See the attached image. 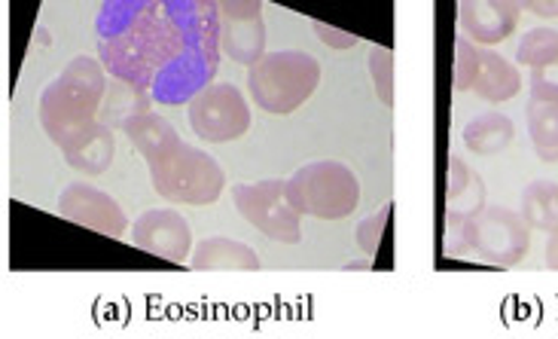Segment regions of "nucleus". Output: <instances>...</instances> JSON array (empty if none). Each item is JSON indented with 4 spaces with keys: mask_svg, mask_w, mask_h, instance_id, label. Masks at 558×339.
<instances>
[{
    "mask_svg": "<svg viewBox=\"0 0 558 339\" xmlns=\"http://www.w3.org/2000/svg\"><path fill=\"white\" fill-rule=\"evenodd\" d=\"M461 138H464V147H468L470 154L498 156L513 144L515 125L507 113L488 110V113H480V117H473V120L464 125Z\"/></svg>",
    "mask_w": 558,
    "mask_h": 339,
    "instance_id": "obj_16",
    "label": "nucleus"
},
{
    "mask_svg": "<svg viewBox=\"0 0 558 339\" xmlns=\"http://www.w3.org/2000/svg\"><path fill=\"white\" fill-rule=\"evenodd\" d=\"M515 62L529 71H546V68L558 64V28L541 25V28L522 34V40L515 47Z\"/></svg>",
    "mask_w": 558,
    "mask_h": 339,
    "instance_id": "obj_20",
    "label": "nucleus"
},
{
    "mask_svg": "<svg viewBox=\"0 0 558 339\" xmlns=\"http://www.w3.org/2000/svg\"><path fill=\"white\" fill-rule=\"evenodd\" d=\"M153 190L168 202L181 205H214L223 196L227 174L211 154L181 144L171 154L150 166Z\"/></svg>",
    "mask_w": 558,
    "mask_h": 339,
    "instance_id": "obj_6",
    "label": "nucleus"
},
{
    "mask_svg": "<svg viewBox=\"0 0 558 339\" xmlns=\"http://www.w3.org/2000/svg\"><path fill=\"white\" fill-rule=\"evenodd\" d=\"M525 120H529L534 154L544 162H558V83L544 80V71H534L531 77Z\"/></svg>",
    "mask_w": 558,
    "mask_h": 339,
    "instance_id": "obj_14",
    "label": "nucleus"
},
{
    "mask_svg": "<svg viewBox=\"0 0 558 339\" xmlns=\"http://www.w3.org/2000/svg\"><path fill=\"white\" fill-rule=\"evenodd\" d=\"M59 215L76 227L105 232L113 239L129 230V217L120 208V202L92 184L68 186L59 196Z\"/></svg>",
    "mask_w": 558,
    "mask_h": 339,
    "instance_id": "obj_12",
    "label": "nucleus"
},
{
    "mask_svg": "<svg viewBox=\"0 0 558 339\" xmlns=\"http://www.w3.org/2000/svg\"><path fill=\"white\" fill-rule=\"evenodd\" d=\"M519 0H458V28L480 47H498L515 32Z\"/></svg>",
    "mask_w": 558,
    "mask_h": 339,
    "instance_id": "obj_13",
    "label": "nucleus"
},
{
    "mask_svg": "<svg viewBox=\"0 0 558 339\" xmlns=\"http://www.w3.org/2000/svg\"><path fill=\"white\" fill-rule=\"evenodd\" d=\"M366 64H369V77H373V86H376L378 101L385 108L393 105V52L385 47H373L369 56H366Z\"/></svg>",
    "mask_w": 558,
    "mask_h": 339,
    "instance_id": "obj_21",
    "label": "nucleus"
},
{
    "mask_svg": "<svg viewBox=\"0 0 558 339\" xmlns=\"http://www.w3.org/2000/svg\"><path fill=\"white\" fill-rule=\"evenodd\" d=\"M122 132H125V138L135 144V150L144 156V162H147V169L156 166V162H162L174 147H181L183 141L181 135L174 132V125L162 120L156 110H150V105H144V108H135L129 117H122Z\"/></svg>",
    "mask_w": 558,
    "mask_h": 339,
    "instance_id": "obj_15",
    "label": "nucleus"
},
{
    "mask_svg": "<svg viewBox=\"0 0 558 339\" xmlns=\"http://www.w3.org/2000/svg\"><path fill=\"white\" fill-rule=\"evenodd\" d=\"M522 10H529L541 19H558V0H519Z\"/></svg>",
    "mask_w": 558,
    "mask_h": 339,
    "instance_id": "obj_25",
    "label": "nucleus"
},
{
    "mask_svg": "<svg viewBox=\"0 0 558 339\" xmlns=\"http://www.w3.org/2000/svg\"><path fill=\"white\" fill-rule=\"evenodd\" d=\"M531 251V223L522 211L504 205H485L480 215L464 223H446V254L449 257H480L483 263L510 269Z\"/></svg>",
    "mask_w": 558,
    "mask_h": 339,
    "instance_id": "obj_3",
    "label": "nucleus"
},
{
    "mask_svg": "<svg viewBox=\"0 0 558 339\" xmlns=\"http://www.w3.org/2000/svg\"><path fill=\"white\" fill-rule=\"evenodd\" d=\"M287 199L305 217L342 220L361 205V181L336 159H317L287 178Z\"/></svg>",
    "mask_w": 558,
    "mask_h": 339,
    "instance_id": "obj_5",
    "label": "nucleus"
},
{
    "mask_svg": "<svg viewBox=\"0 0 558 339\" xmlns=\"http://www.w3.org/2000/svg\"><path fill=\"white\" fill-rule=\"evenodd\" d=\"M320 83V64L302 49L266 52L247 74V89L254 105L266 113H293L302 108Z\"/></svg>",
    "mask_w": 558,
    "mask_h": 339,
    "instance_id": "obj_4",
    "label": "nucleus"
},
{
    "mask_svg": "<svg viewBox=\"0 0 558 339\" xmlns=\"http://www.w3.org/2000/svg\"><path fill=\"white\" fill-rule=\"evenodd\" d=\"M220 13V52L232 62L254 64L266 56L263 0H214Z\"/></svg>",
    "mask_w": 558,
    "mask_h": 339,
    "instance_id": "obj_10",
    "label": "nucleus"
},
{
    "mask_svg": "<svg viewBox=\"0 0 558 339\" xmlns=\"http://www.w3.org/2000/svg\"><path fill=\"white\" fill-rule=\"evenodd\" d=\"M522 215L531 223V230L546 235L558 232V184L556 181H531L522 190Z\"/></svg>",
    "mask_w": 558,
    "mask_h": 339,
    "instance_id": "obj_19",
    "label": "nucleus"
},
{
    "mask_svg": "<svg viewBox=\"0 0 558 339\" xmlns=\"http://www.w3.org/2000/svg\"><path fill=\"white\" fill-rule=\"evenodd\" d=\"M190 269H259V257L254 254V247H247L244 242L211 235L193 247Z\"/></svg>",
    "mask_w": 558,
    "mask_h": 339,
    "instance_id": "obj_17",
    "label": "nucleus"
},
{
    "mask_svg": "<svg viewBox=\"0 0 558 339\" xmlns=\"http://www.w3.org/2000/svg\"><path fill=\"white\" fill-rule=\"evenodd\" d=\"M345 269H348V273H351V269H369V257H363V261L345 263Z\"/></svg>",
    "mask_w": 558,
    "mask_h": 339,
    "instance_id": "obj_27",
    "label": "nucleus"
},
{
    "mask_svg": "<svg viewBox=\"0 0 558 339\" xmlns=\"http://www.w3.org/2000/svg\"><path fill=\"white\" fill-rule=\"evenodd\" d=\"M546 263H549V269H558V232L549 235V245H546Z\"/></svg>",
    "mask_w": 558,
    "mask_h": 339,
    "instance_id": "obj_26",
    "label": "nucleus"
},
{
    "mask_svg": "<svg viewBox=\"0 0 558 339\" xmlns=\"http://www.w3.org/2000/svg\"><path fill=\"white\" fill-rule=\"evenodd\" d=\"M454 89L473 93L500 105L510 101L522 89V74L513 62H507L495 49H480L470 37L454 40Z\"/></svg>",
    "mask_w": 558,
    "mask_h": 339,
    "instance_id": "obj_7",
    "label": "nucleus"
},
{
    "mask_svg": "<svg viewBox=\"0 0 558 339\" xmlns=\"http://www.w3.org/2000/svg\"><path fill=\"white\" fill-rule=\"evenodd\" d=\"M95 34L107 74L168 108L208 89L223 56L214 0H105Z\"/></svg>",
    "mask_w": 558,
    "mask_h": 339,
    "instance_id": "obj_1",
    "label": "nucleus"
},
{
    "mask_svg": "<svg viewBox=\"0 0 558 339\" xmlns=\"http://www.w3.org/2000/svg\"><path fill=\"white\" fill-rule=\"evenodd\" d=\"M186 117L198 138L208 144H227L242 138L251 129V105L239 86L211 83L186 105Z\"/></svg>",
    "mask_w": 558,
    "mask_h": 339,
    "instance_id": "obj_9",
    "label": "nucleus"
},
{
    "mask_svg": "<svg viewBox=\"0 0 558 339\" xmlns=\"http://www.w3.org/2000/svg\"><path fill=\"white\" fill-rule=\"evenodd\" d=\"M107 93V71L101 59L76 56L40 95V123L49 141L71 150L98 125V108Z\"/></svg>",
    "mask_w": 558,
    "mask_h": 339,
    "instance_id": "obj_2",
    "label": "nucleus"
},
{
    "mask_svg": "<svg viewBox=\"0 0 558 339\" xmlns=\"http://www.w3.org/2000/svg\"><path fill=\"white\" fill-rule=\"evenodd\" d=\"M132 242L147 254L162 261L190 263L193 254V230L186 217L174 208H150L132 223Z\"/></svg>",
    "mask_w": 558,
    "mask_h": 339,
    "instance_id": "obj_11",
    "label": "nucleus"
},
{
    "mask_svg": "<svg viewBox=\"0 0 558 339\" xmlns=\"http://www.w3.org/2000/svg\"><path fill=\"white\" fill-rule=\"evenodd\" d=\"M393 205H381L376 215L363 217L361 223H357V245H361V251L366 254V257H376L378 245H381V232H385V227H388V217H391Z\"/></svg>",
    "mask_w": 558,
    "mask_h": 339,
    "instance_id": "obj_22",
    "label": "nucleus"
},
{
    "mask_svg": "<svg viewBox=\"0 0 558 339\" xmlns=\"http://www.w3.org/2000/svg\"><path fill=\"white\" fill-rule=\"evenodd\" d=\"M232 202L239 215L272 242L296 245L302 239L300 211L287 199V181H257L232 186Z\"/></svg>",
    "mask_w": 558,
    "mask_h": 339,
    "instance_id": "obj_8",
    "label": "nucleus"
},
{
    "mask_svg": "<svg viewBox=\"0 0 558 339\" xmlns=\"http://www.w3.org/2000/svg\"><path fill=\"white\" fill-rule=\"evenodd\" d=\"M480 181V174L470 169L468 162L461 159L458 154L449 156V190H446V199H454V196H461L468 186H473Z\"/></svg>",
    "mask_w": 558,
    "mask_h": 339,
    "instance_id": "obj_23",
    "label": "nucleus"
},
{
    "mask_svg": "<svg viewBox=\"0 0 558 339\" xmlns=\"http://www.w3.org/2000/svg\"><path fill=\"white\" fill-rule=\"evenodd\" d=\"M117 156V141L105 123H98L83 141H76L71 150H64V162L76 171L105 174Z\"/></svg>",
    "mask_w": 558,
    "mask_h": 339,
    "instance_id": "obj_18",
    "label": "nucleus"
},
{
    "mask_svg": "<svg viewBox=\"0 0 558 339\" xmlns=\"http://www.w3.org/2000/svg\"><path fill=\"white\" fill-rule=\"evenodd\" d=\"M315 34H317V40H324L327 47L339 49V52H345V49L357 47V44H361L354 34L339 32V28H330V25H324V22H315Z\"/></svg>",
    "mask_w": 558,
    "mask_h": 339,
    "instance_id": "obj_24",
    "label": "nucleus"
}]
</instances>
